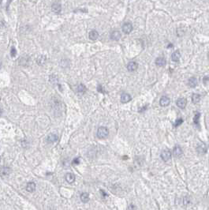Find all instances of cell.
I'll list each match as a JSON object with an SVG mask.
<instances>
[{
    "label": "cell",
    "mask_w": 209,
    "mask_h": 210,
    "mask_svg": "<svg viewBox=\"0 0 209 210\" xmlns=\"http://www.w3.org/2000/svg\"><path fill=\"white\" fill-rule=\"evenodd\" d=\"M26 190H27V191H29V192H33V191L36 190V184H35V182H29V183L27 184Z\"/></svg>",
    "instance_id": "cell-18"
},
{
    "label": "cell",
    "mask_w": 209,
    "mask_h": 210,
    "mask_svg": "<svg viewBox=\"0 0 209 210\" xmlns=\"http://www.w3.org/2000/svg\"><path fill=\"white\" fill-rule=\"evenodd\" d=\"M127 210H136V207L135 205H133V204H130L128 207V209Z\"/></svg>",
    "instance_id": "cell-28"
},
{
    "label": "cell",
    "mask_w": 209,
    "mask_h": 210,
    "mask_svg": "<svg viewBox=\"0 0 209 210\" xmlns=\"http://www.w3.org/2000/svg\"><path fill=\"white\" fill-rule=\"evenodd\" d=\"M188 84H189V85L191 87V88H195L196 86V85H197V80H196V78H194V77L189 78Z\"/></svg>",
    "instance_id": "cell-19"
},
{
    "label": "cell",
    "mask_w": 209,
    "mask_h": 210,
    "mask_svg": "<svg viewBox=\"0 0 209 210\" xmlns=\"http://www.w3.org/2000/svg\"><path fill=\"white\" fill-rule=\"evenodd\" d=\"M58 140V136L55 134H50L48 137V142L54 143Z\"/></svg>",
    "instance_id": "cell-11"
},
{
    "label": "cell",
    "mask_w": 209,
    "mask_h": 210,
    "mask_svg": "<svg viewBox=\"0 0 209 210\" xmlns=\"http://www.w3.org/2000/svg\"><path fill=\"white\" fill-rule=\"evenodd\" d=\"M137 67H138V64L136 62H130L128 63V65H127V69L130 72L136 70L137 69Z\"/></svg>",
    "instance_id": "cell-7"
},
{
    "label": "cell",
    "mask_w": 209,
    "mask_h": 210,
    "mask_svg": "<svg viewBox=\"0 0 209 210\" xmlns=\"http://www.w3.org/2000/svg\"><path fill=\"white\" fill-rule=\"evenodd\" d=\"M66 180L69 183H73L75 181V175L73 173H67L66 175Z\"/></svg>",
    "instance_id": "cell-12"
},
{
    "label": "cell",
    "mask_w": 209,
    "mask_h": 210,
    "mask_svg": "<svg viewBox=\"0 0 209 210\" xmlns=\"http://www.w3.org/2000/svg\"><path fill=\"white\" fill-rule=\"evenodd\" d=\"M200 116H201V114H200L199 112H196L195 116H194V118H193V122L194 123L198 126L199 125V118H200Z\"/></svg>",
    "instance_id": "cell-23"
},
{
    "label": "cell",
    "mask_w": 209,
    "mask_h": 210,
    "mask_svg": "<svg viewBox=\"0 0 209 210\" xmlns=\"http://www.w3.org/2000/svg\"><path fill=\"white\" fill-rule=\"evenodd\" d=\"M77 92L79 93H81V94H83V93H85V92H86V90H87V89H86V87L84 85H82V84H80V85H79L78 86H77Z\"/></svg>",
    "instance_id": "cell-21"
},
{
    "label": "cell",
    "mask_w": 209,
    "mask_h": 210,
    "mask_svg": "<svg viewBox=\"0 0 209 210\" xmlns=\"http://www.w3.org/2000/svg\"><path fill=\"white\" fill-rule=\"evenodd\" d=\"M108 134H109V130L107 127L101 126V127H99L97 130V137L100 139L106 138L108 136Z\"/></svg>",
    "instance_id": "cell-1"
},
{
    "label": "cell",
    "mask_w": 209,
    "mask_h": 210,
    "mask_svg": "<svg viewBox=\"0 0 209 210\" xmlns=\"http://www.w3.org/2000/svg\"><path fill=\"white\" fill-rule=\"evenodd\" d=\"M2 113H3V110H2V108L0 107V116H1V115H2Z\"/></svg>",
    "instance_id": "cell-33"
},
{
    "label": "cell",
    "mask_w": 209,
    "mask_h": 210,
    "mask_svg": "<svg viewBox=\"0 0 209 210\" xmlns=\"http://www.w3.org/2000/svg\"><path fill=\"white\" fill-rule=\"evenodd\" d=\"M197 152L199 153H201V154H204V153H206L207 152V146L204 143H201V144H200L198 146H197Z\"/></svg>",
    "instance_id": "cell-10"
},
{
    "label": "cell",
    "mask_w": 209,
    "mask_h": 210,
    "mask_svg": "<svg viewBox=\"0 0 209 210\" xmlns=\"http://www.w3.org/2000/svg\"><path fill=\"white\" fill-rule=\"evenodd\" d=\"M161 158L163 161H168L170 158H171V152L170 151H169L168 149H165L162 150L161 152Z\"/></svg>",
    "instance_id": "cell-2"
},
{
    "label": "cell",
    "mask_w": 209,
    "mask_h": 210,
    "mask_svg": "<svg viewBox=\"0 0 209 210\" xmlns=\"http://www.w3.org/2000/svg\"><path fill=\"white\" fill-rule=\"evenodd\" d=\"M131 100V96L130 94H127V93H123L122 94L121 96V101L122 103H127Z\"/></svg>",
    "instance_id": "cell-13"
},
{
    "label": "cell",
    "mask_w": 209,
    "mask_h": 210,
    "mask_svg": "<svg viewBox=\"0 0 209 210\" xmlns=\"http://www.w3.org/2000/svg\"><path fill=\"white\" fill-rule=\"evenodd\" d=\"M207 81H209V78H208V77H204V78H203V82H204V84H206Z\"/></svg>",
    "instance_id": "cell-32"
},
{
    "label": "cell",
    "mask_w": 209,
    "mask_h": 210,
    "mask_svg": "<svg viewBox=\"0 0 209 210\" xmlns=\"http://www.w3.org/2000/svg\"><path fill=\"white\" fill-rule=\"evenodd\" d=\"M173 153L176 157H180L181 155H182L183 152H182V149H181V148L180 147L179 145H176L175 147L174 148Z\"/></svg>",
    "instance_id": "cell-8"
},
{
    "label": "cell",
    "mask_w": 209,
    "mask_h": 210,
    "mask_svg": "<svg viewBox=\"0 0 209 210\" xmlns=\"http://www.w3.org/2000/svg\"><path fill=\"white\" fill-rule=\"evenodd\" d=\"M186 104H187V100L185 98H179L176 102L177 106L180 107L181 109H184L186 106Z\"/></svg>",
    "instance_id": "cell-5"
},
{
    "label": "cell",
    "mask_w": 209,
    "mask_h": 210,
    "mask_svg": "<svg viewBox=\"0 0 209 210\" xmlns=\"http://www.w3.org/2000/svg\"><path fill=\"white\" fill-rule=\"evenodd\" d=\"M133 30V25L130 22H126L122 25V31L125 34H129Z\"/></svg>",
    "instance_id": "cell-4"
},
{
    "label": "cell",
    "mask_w": 209,
    "mask_h": 210,
    "mask_svg": "<svg viewBox=\"0 0 209 210\" xmlns=\"http://www.w3.org/2000/svg\"><path fill=\"white\" fill-rule=\"evenodd\" d=\"M170 100L169 97L167 96H162L161 97L160 99V101H159V104L162 107H167L170 104Z\"/></svg>",
    "instance_id": "cell-6"
},
{
    "label": "cell",
    "mask_w": 209,
    "mask_h": 210,
    "mask_svg": "<svg viewBox=\"0 0 209 210\" xmlns=\"http://www.w3.org/2000/svg\"><path fill=\"white\" fill-rule=\"evenodd\" d=\"M16 53H17L16 49H15L14 48H11V51H10V54H11V56H12V57H15V56H16Z\"/></svg>",
    "instance_id": "cell-26"
},
{
    "label": "cell",
    "mask_w": 209,
    "mask_h": 210,
    "mask_svg": "<svg viewBox=\"0 0 209 210\" xmlns=\"http://www.w3.org/2000/svg\"><path fill=\"white\" fill-rule=\"evenodd\" d=\"M180 57H181V54L178 51H175L173 54H172L171 56V59L173 60L174 62H178L179 59H180Z\"/></svg>",
    "instance_id": "cell-16"
},
{
    "label": "cell",
    "mask_w": 209,
    "mask_h": 210,
    "mask_svg": "<svg viewBox=\"0 0 209 210\" xmlns=\"http://www.w3.org/2000/svg\"><path fill=\"white\" fill-rule=\"evenodd\" d=\"M207 58H208V59H209V51H208V53H207Z\"/></svg>",
    "instance_id": "cell-34"
},
{
    "label": "cell",
    "mask_w": 209,
    "mask_h": 210,
    "mask_svg": "<svg viewBox=\"0 0 209 210\" xmlns=\"http://www.w3.org/2000/svg\"><path fill=\"white\" fill-rule=\"evenodd\" d=\"M89 39L92 40H96L98 37H99V33L96 30H92L90 32H89Z\"/></svg>",
    "instance_id": "cell-15"
},
{
    "label": "cell",
    "mask_w": 209,
    "mask_h": 210,
    "mask_svg": "<svg viewBox=\"0 0 209 210\" xmlns=\"http://www.w3.org/2000/svg\"><path fill=\"white\" fill-rule=\"evenodd\" d=\"M45 60H46V57L41 56H40V58L37 59V62L39 63V64H43V63H44Z\"/></svg>",
    "instance_id": "cell-24"
},
{
    "label": "cell",
    "mask_w": 209,
    "mask_h": 210,
    "mask_svg": "<svg viewBox=\"0 0 209 210\" xmlns=\"http://www.w3.org/2000/svg\"><path fill=\"white\" fill-rule=\"evenodd\" d=\"M10 168H9L7 167L6 168H3L1 169V175L3 177H6V176H8L10 174Z\"/></svg>",
    "instance_id": "cell-17"
},
{
    "label": "cell",
    "mask_w": 209,
    "mask_h": 210,
    "mask_svg": "<svg viewBox=\"0 0 209 210\" xmlns=\"http://www.w3.org/2000/svg\"><path fill=\"white\" fill-rule=\"evenodd\" d=\"M80 163L79 161V158H76L74 161H73V163H75V164H78Z\"/></svg>",
    "instance_id": "cell-31"
},
{
    "label": "cell",
    "mask_w": 209,
    "mask_h": 210,
    "mask_svg": "<svg viewBox=\"0 0 209 210\" xmlns=\"http://www.w3.org/2000/svg\"><path fill=\"white\" fill-rule=\"evenodd\" d=\"M80 200H81V202H84V203L88 202V201H89V195H88V194H87V193L81 194V195H80Z\"/></svg>",
    "instance_id": "cell-20"
},
{
    "label": "cell",
    "mask_w": 209,
    "mask_h": 210,
    "mask_svg": "<svg viewBox=\"0 0 209 210\" xmlns=\"http://www.w3.org/2000/svg\"><path fill=\"white\" fill-rule=\"evenodd\" d=\"M190 203V201H189V197H185V198H184V205H189Z\"/></svg>",
    "instance_id": "cell-27"
},
{
    "label": "cell",
    "mask_w": 209,
    "mask_h": 210,
    "mask_svg": "<svg viewBox=\"0 0 209 210\" xmlns=\"http://www.w3.org/2000/svg\"><path fill=\"white\" fill-rule=\"evenodd\" d=\"M51 10L55 14H59L62 11V5L59 2L54 3L51 6Z\"/></svg>",
    "instance_id": "cell-3"
},
{
    "label": "cell",
    "mask_w": 209,
    "mask_h": 210,
    "mask_svg": "<svg viewBox=\"0 0 209 210\" xmlns=\"http://www.w3.org/2000/svg\"><path fill=\"white\" fill-rule=\"evenodd\" d=\"M98 89V91H99V92H101V93H105L104 91H103V89L102 88V86H101V85H99V86H98V89Z\"/></svg>",
    "instance_id": "cell-29"
},
{
    "label": "cell",
    "mask_w": 209,
    "mask_h": 210,
    "mask_svg": "<svg viewBox=\"0 0 209 210\" xmlns=\"http://www.w3.org/2000/svg\"><path fill=\"white\" fill-rule=\"evenodd\" d=\"M167 63V61L164 58L159 57L156 59V65L158 67H164Z\"/></svg>",
    "instance_id": "cell-9"
},
{
    "label": "cell",
    "mask_w": 209,
    "mask_h": 210,
    "mask_svg": "<svg viewBox=\"0 0 209 210\" xmlns=\"http://www.w3.org/2000/svg\"><path fill=\"white\" fill-rule=\"evenodd\" d=\"M121 38V33L119 31H114L111 34V39L113 40H119Z\"/></svg>",
    "instance_id": "cell-14"
},
{
    "label": "cell",
    "mask_w": 209,
    "mask_h": 210,
    "mask_svg": "<svg viewBox=\"0 0 209 210\" xmlns=\"http://www.w3.org/2000/svg\"><path fill=\"white\" fill-rule=\"evenodd\" d=\"M182 123H183V119H182V118H178V119L176 120V122H175V126H180Z\"/></svg>",
    "instance_id": "cell-25"
},
{
    "label": "cell",
    "mask_w": 209,
    "mask_h": 210,
    "mask_svg": "<svg viewBox=\"0 0 209 210\" xmlns=\"http://www.w3.org/2000/svg\"><path fill=\"white\" fill-rule=\"evenodd\" d=\"M1 66H2V62H0V68H1Z\"/></svg>",
    "instance_id": "cell-35"
},
{
    "label": "cell",
    "mask_w": 209,
    "mask_h": 210,
    "mask_svg": "<svg viewBox=\"0 0 209 210\" xmlns=\"http://www.w3.org/2000/svg\"><path fill=\"white\" fill-rule=\"evenodd\" d=\"M147 109V106H144V107H142L141 109H139V112H143L144 111H145Z\"/></svg>",
    "instance_id": "cell-30"
},
{
    "label": "cell",
    "mask_w": 209,
    "mask_h": 210,
    "mask_svg": "<svg viewBox=\"0 0 209 210\" xmlns=\"http://www.w3.org/2000/svg\"><path fill=\"white\" fill-rule=\"evenodd\" d=\"M192 100H193V104H197L200 100H201V96L199 94H193L192 96Z\"/></svg>",
    "instance_id": "cell-22"
}]
</instances>
